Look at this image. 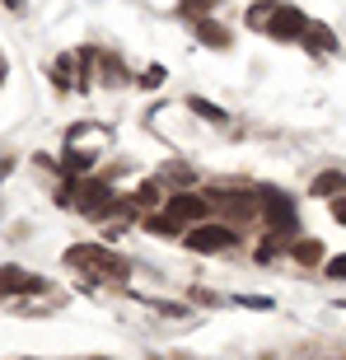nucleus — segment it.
<instances>
[{"label": "nucleus", "mask_w": 346, "mask_h": 360, "mask_svg": "<svg viewBox=\"0 0 346 360\" xmlns=\"http://www.w3.org/2000/svg\"><path fill=\"white\" fill-rule=\"evenodd\" d=\"M66 262L75 271H84V276H127V262H122L117 253L98 248V243H75L66 253Z\"/></svg>", "instance_id": "nucleus-1"}, {"label": "nucleus", "mask_w": 346, "mask_h": 360, "mask_svg": "<svg viewBox=\"0 0 346 360\" xmlns=\"http://www.w3.org/2000/svg\"><path fill=\"white\" fill-rule=\"evenodd\" d=\"M183 243L192 253H225L239 243V234H234V225H220V220H197L192 229H183Z\"/></svg>", "instance_id": "nucleus-2"}, {"label": "nucleus", "mask_w": 346, "mask_h": 360, "mask_svg": "<svg viewBox=\"0 0 346 360\" xmlns=\"http://www.w3.org/2000/svg\"><path fill=\"white\" fill-rule=\"evenodd\" d=\"M262 211H267V225H271V234L290 243V239H295V201L281 197V192H262Z\"/></svg>", "instance_id": "nucleus-3"}, {"label": "nucleus", "mask_w": 346, "mask_h": 360, "mask_svg": "<svg viewBox=\"0 0 346 360\" xmlns=\"http://www.w3.org/2000/svg\"><path fill=\"white\" fill-rule=\"evenodd\" d=\"M164 211H169L178 225H197V220L211 215V201H206V192H173V197L164 201Z\"/></svg>", "instance_id": "nucleus-4"}, {"label": "nucleus", "mask_w": 346, "mask_h": 360, "mask_svg": "<svg viewBox=\"0 0 346 360\" xmlns=\"http://www.w3.org/2000/svg\"><path fill=\"white\" fill-rule=\"evenodd\" d=\"M305 28H309V19H305V10H295V5H276L271 10V19H267V33L271 38H305Z\"/></svg>", "instance_id": "nucleus-5"}, {"label": "nucleus", "mask_w": 346, "mask_h": 360, "mask_svg": "<svg viewBox=\"0 0 346 360\" xmlns=\"http://www.w3.org/2000/svg\"><path fill=\"white\" fill-rule=\"evenodd\" d=\"M0 290H42V281L24 276L19 267H0Z\"/></svg>", "instance_id": "nucleus-6"}, {"label": "nucleus", "mask_w": 346, "mask_h": 360, "mask_svg": "<svg viewBox=\"0 0 346 360\" xmlns=\"http://www.w3.org/2000/svg\"><path fill=\"white\" fill-rule=\"evenodd\" d=\"M309 192H314L319 201H323V197H342V192H346V174H319Z\"/></svg>", "instance_id": "nucleus-7"}, {"label": "nucleus", "mask_w": 346, "mask_h": 360, "mask_svg": "<svg viewBox=\"0 0 346 360\" xmlns=\"http://www.w3.org/2000/svg\"><path fill=\"white\" fill-rule=\"evenodd\" d=\"M146 229H150V234H160V239H178V234H183V225H178L169 211H164V215H146Z\"/></svg>", "instance_id": "nucleus-8"}, {"label": "nucleus", "mask_w": 346, "mask_h": 360, "mask_svg": "<svg viewBox=\"0 0 346 360\" xmlns=\"http://www.w3.org/2000/svg\"><path fill=\"white\" fill-rule=\"evenodd\" d=\"M290 257L305 262V267H314V262H323V243L319 239H300V243H290Z\"/></svg>", "instance_id": "nucleus-9"}, {"label": "nucleus", "mask_w": 346, "mask_h": 360, "mask_svg": "<svg viewBox=\"0 0 346 360\" xmlns=\"http://www.w3.org/2000/svg\"><path fill=\"white\" fill-rule=\"evenodd\" d=\"M305 42H309V52H333L337 47V38L328 28H305Z\"/></svg>", "instance_id": "nucleus-10"}, {"label": "nucleus", "mask_w": 346, "mask_h": 360, "mask_svg": "<svg viewBox=\"0 0 346 360\" xmlns=\"http://www.w3.org/2000/svg\"><path fill=\"white\" fill-rule=\"evenodd\" d=\"M187 108H192L197 117H206V122H229V112H225V108L206 103V98H187Z\"/></svg>", "instance_id": "nucleus-11"}, {"label": "nucleus", "mask_w": 346, "mask_h": 360, "mask_svg": "<svg viewBox=\"0 0 346 360\" xmlns=\"http://www.w3.org/2000/svg\"><path fill=\"white\" fill-rule=\"evenodd\" d=\"M197 38H201V42H211V47H229V33H225L220 24H206V19L197 24Z\"/></svg>", "instance_id": "nucleus-12"}, {"label": "nucleus", "mask_w": 346, "mask_h": 360, "mask_svg": "<svg viewBox=\"0 0 346 360\" xmlns=\"http://www.w3.org/2000/svg\"><path fill=\"white\" fill-rule=\"evenodd\" d=\"M160 187H155V183H141V187H136V206H141V211H150V206H160Z\"/></svg>", "instance_id": "nucleus-13"}, {"label": "nucleus", "mask_w": 346, "mask_h": 360, "mask_svg": "<svg viewBox=\"0 0 346 360\" xmlns=\"http://www.w3.org/2000/svg\"><path fill=\"white\" fill-rule=\"evenodd\" d=\"M271 10H276L271 0H262V5H253V10H248V24H253V28H267V19H271Z\"/></svg>", "instance_id": "nucleus-14"}, {"label": "nucleus", "mask_w": 346, "mask_h": 360, "mask_svg": "<svg viewBox=\"0 0 346 360\" xmlns=\"http://www.w3.org/2000/svg\"><path fill=\"white\" fill-rule=\"evenodd\" d=\"M56 89H70V56H61V61H56Z\"/></svg>", "instance_id": "nucleus-15"}, {"label": "nucleus", "mask_w": 346, "mask_h": 360, "mask_svg": "<svg viewBox=\"0 0 346 360\" xmlns=\"http://www.w3.org/2000/svg\"><path fill=\"white\" fill-rule=\"evenodd\" d=\"M323 271H328L333 281H346V253H342V257H333V262H328Z\"/></svg>", "instance_id": "nucleus-16"}, {"label": "nucleus", "mask_w": 346, "mask_h": 360, "mask_svg": "<svg viewBox=\"0 0 346 360\" xmlns=\"http://www.w3.org/2000/svg\"><path fill=\"white\" fill-rule=\"evenodd\" d=\"M333 220H337V225H346V192H342V197H333Z\"/></svg>", "instance_id": "nucleus-17"}, {"label": "nucleus", "mask_w": 346, "mask_h": 360, "mask_svg": "<svg viewBox=\"0 0 346 360\" xmlns=\"http://www.w3.org/2000/svg\"><path fill=\"white\" fill-rule=\"evenodd\" d=\"M5 5H10V10H19V5H24V0H5Z\"/></svg>", "instance_id": "nucleus-18"}]
</instances>
